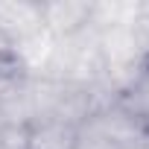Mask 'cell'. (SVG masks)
<instances>
[{
  "label": "cell",
  "instance_id": "1",
  "mask_svg": "<svg viewBox=\"0 0 149 149\" xmlns=\"http://www.w3.org/2000/svg\"><path fill=\"white\" fill-rule=\"evenodd\" d=\"M85 126L56 114H32L24 126V149H82Z\"/></svg>",
  "mask_w": 149,
  "mask_h": 149
},
{
  "label": "cell",
  "instance_id": "2",
  "mask_svg": "<svg viewBox=\"0 0 149 149\" xmlns=\"http://www.w3.org/2000/svg\"><path fill=\"white\" fill-rule=\"evenodd\" d=\"M111 108L129 120L132 126H137L140 132L149 134V50L137 58L134 73L123 82V88L117 91Z\"/></svg>",
  "mask_w": 149,
  "mask_h": 149
},
{
  "label": "cell",
  "instance_id": "3",
  "mask_svg": "<svg viewBox=\"0 0 149 149\" xmlns=\"http://www.w3.org/2000/svg\"><path fill=\"white\" fill-rule=\"evenodd\" d=\"M44 32L41 0H0V35L15 50Z\"/></svg>",
  "mask_w": 149,
  "mask_h": 149
},
{
  "label": "cell",
  "instance_id": "4",
  "mask_svg": "<svg viewBox=\"0 0 149 149\" xmlns=\"http://www.w3.org/2000/svg\"><path fill=\"white\" fill-rule=\"evenodd\" d=\"M41 9H44V29L56 35H76L94 18L91 3H70V0L61 3V0H56V3H41Z\"/></svg>",
  "mask_w": 149,
  "mask_h": 149
},
{
  "label": "cell",
  "instance_id": "5",
  "mask_svg": "<svg viewBox=\"0 0 149 149\" xmlns=\"http://www.w3.org/2000/svg\"><path fill=\"white\" fill-rule=\"evenodd\" d=\"M26 64L18 56V50L12 53H0V111H3L26 85Z\"/></svg>",
  "mask_w": 149,
  "mask_h": 149
},
{
  "label": "cell",
  "instance_id": "6",
  "mask_svg": "<svg viewBox=\"0 0 149 149\" xmlns=\"http://www.w3.org/2000/svg\"><path fill=\"white\" fill-rule=\"evenodd\" d=\"M12 50H15V47H12V44L3 38V35H0V53H12Z\"/></svg>",
  "mask_w": 149,
  "mask_h": 149
}]
</instances>
